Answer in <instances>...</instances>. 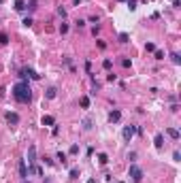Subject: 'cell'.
<instances>
[{
  "label": "cell",
  "mask_w": 181,
  "mask_h": 183,
  "mask_svg": "<svg viewBox=\"0 0 181 183\" xmlns=\"http://www.w3.org/2000/svg\"><path fill=\"white\" fill-rule=\"evenodd\" d=\"M11 94H13V98H15L17 102L28 104V102L32 100V87H30V83H28L26 79H21L19 83H15V85H13Z\"/></svg>",
  "instance_id": "6da1fadb"
},
{
  "label": "cell",
  "mask_w": 181,
  "mask_h": 183,
  "mask_svg": "<svg viewBox=\"0 0 181 183\" xmlns=\"http://www.w3.org/2000/svg\"><path fill=\"white\" fill-rule=\"evenodd\" d=\"M128 177H130L134 183H141V181H143V168L137 166V164H130V168H128Z\"/></svg>",
  "instance_id": "7a4b0ae2"
},
{
  "label": "cell",
  "mask_w": 181,
  "mask_h": 183,
  "mask_svg": "<svg viewBox=\"0 0 181 183\" xmlns=\"http://www.w3.org/2000/svg\"><path fill=\"white\" fill-rule=\"evenodd\" d=\"M134 134H137V126H124V130H122V139H124L126 143L132 141Z\"/></svg>",
  "instance_id": "3957f363"
},
{
  "label": "cell",
  "mask_w": 181,
  "mask_h": 183,
  "mask_svg": "<svg viewBox=\"0 0 181 183\" xmlns=\"http://www.w3.org/2000/svg\"><path fill=\"white\" fill-rule=\"evenodd\" d=\"M19 77H21V79H26V77H30V79H41V75H38L36 70H32V68H24V70L19 73Z\"/></svg>",
  "instance_id": "277c9868"
},
{
  "label": "cell",
  "mask_w": 181,
  "mask_h": 183,
  "mask_svg": "<svg viewBox=\"0 0 181 183\" xmlns=\"http://www.w3.org/2000/svg\"><path fill=\"white\" fill-rule=\"evenodd\" d=\"M36 164V147L30 145L28 147V166H34Z\"/></svg>",
  "instance_id": "5b68a950"
},
{
  "label": "cell",
  "mask_w": 181,
  "mask_h": 183,
  "mask_svg": "<svg viewBox=\"0 0 181 183\" xmlns=\"http://www.w3.org/2000/svg\"><path fill=\"white\" fill-rule=\"evenodd\" d=\"M119 119H122V111H117V109H113V111L109 113V122H111V124H117Z\"/></svg>",
  "instance_id": "8992f818"
},
{
  "label": "cell",
  "mask_w": 181,
  "mask_h": 183,
  "mask_svg": "<svg viewBox=\"0 0 181 183\" xmlns=\"http://www.w3.org/2000/svg\"><path fill=\"white\" fill-rule=\"evenodd\" d=\"M153 145H155V149H162V145H164V134L162 132H158L153 136Z\"/></svg>",
  "instance_id": "52a82bcc"
},
{
  "label": "cell",
  "mask_w": 181,
  "mask_h": 183,
  "mask_svg": "<svg viewBox=\"0 0 181 183\" xmlns=\"http://www.w3.org/2000/svg\"><path fill=\"white\" fill-rule=\"evenodd\" d=\"M5 117H7V122H9L11 126H17V124H19V115H17V113H11V111H9Z\"/></svg>",
  "instance_id": "ba28073f"
},
{
  "label": "cell",
  "mask_w": 181,
  "mask_h": 183,
  "mask_svg": "<svg viewBox=\"0 0 181 183\" xmlns=\"http://www.w3.org/2000/svg\"><path fill=\"white\" fill-rule=\"evenodd\" d=\"M19 177L26 179L28 177V166H26V160H19Z\"/></svg>",
  "instance_id": "9c48e42d"
},
{
  "label": "cell",
  "mask_w": 181,
  "mask_h": 183,
  "mask_svg": "<svg viewBox=\"0 0 181 183\" xmlns=\"http://www.w3.org/2000/svg\"><path fill=\"white\" fill-rule=\"evenodd\" d=\"M92 124H94V122H92V117H89V115H87V117H83V122H81V126H83V130H85V132L94 128Z\"/></svg>",
  "instance_id": "30bf717a"
},
{
  "label": "cell",
  "mask_w": 181,
  "mask_h": 183,
  "mask_svg": "<svg viewBox=\"0 0 181 183\" xmlns=\"http://www.w3.org/2000/svg\"><path fill=\"white\" fill-rule=\"evenodd\" d=\"M166 134L170 136V139H173V141H179V136H181L177 128H166Z\"/></svg>",
  "instance_id": "8fae6325"
},
{
  "label": "cell",
  "mask_w": 181,
  "mask_h": 183,
  "mask_svg": "<svg viewBox=\"0 0 181 183\" xmlns=\"http://www.w3.org/2000/svg\"><path fill=\"white\" fill-rule=\"evenodd\" d=\"M13 9H15L17 13H24V11H26V2H24V0H15Z\"/></svg>",
  "instance_id": "7c38bea8"
},
{
  "label": "cell",
  "mask_w": 181,
  "mask_h": 183,
  "mask_svg": "<svg viewBox=\"0 0 181 183\" xmlns=\"http://www.w3.org/2000/svg\"><path fill=\"white\" fill-rule=\"evenodd\" d=\"M41 124H43V126H56V119H53L51 115H43Z\"/></svg>",
  "instance_id": "4fadbf2b"
},
{
  "label": "cell",
  "mask_w": 181,
  "mask_h": 183,
  "mask_svg": "<svg viewBox=\"0 0 181 183\" xmlns=\"http://www.w3.org/2000/svg\"><path fill=\"white\" fill-rule=\"evenodd\" d=\"M56 96H58V89L56 87H49L47 92H45V98H47V100H53Z\"/></svg>",
  "instance_id": "5bb4252c"
},
{
  "label": "cell",
  "mask_w": 181,
  "mask_h": 183,
  "mask_svg": "<svg viewBox=\"0 0 181 183\" xmlns=\"http://www.w3.org/2000/svg\"><path fill=\"white\" fill-rule=\"evenodd\" d=\"M79 104H81V109H89V96H81Z\"/></svg>",
  "instance_id": "9a60e30c"
},
{
  "label": "cell",
  "mask_w": 181,
  "mask_h": 183,
  "mask_svg": "<svg viewBox=\"0 0 181 183\" xmlns=\"http://www.w3.org/2000/svg\"><path fill=\"white\" fill-rule=\"evenodd\" d=\"M56 158L60 160V164H62V166L68 164V160H66V153H64V151H58V155H56Z\"/></svg>",
  "instance_id": "2e32d148"
},
{
  "label": "cell",
  "mask_w": 181,
  "mask_h": 183,
  "mask_svg": "<svg viewBox=\"0 0 181 183\" xmlns=\"http://www.w3.org/2000/svg\"><path fill=\"white\" fill-rule=\"evenodd\" d=\"M98 162L104 166V164H109V155L107 153H98Z\"/></svg>",
  "instance_id": "e0dca14e"
},
{
  "label": "cell",
  "mask_w": 181,
  "mask_h": 183,
  "mask_svg": "<svg viewBox=\"0 0 181 183\" xmlns=\"http://www.w3.org/2000/svg\"><path fill=\"white\" fill-rule=\"evenodd\" d=\"M102 68H104V70H111V68H113V60H102Z\"/></svg>",
  "instance_id": "ac0fdd59"
},
{
  "label": "cell",
  "mask_w": 181,
  "mask_h": 183,
  "mask_svg": "<svg viewBox=\"0 0 181 183\" xmlns=\"http://www.w3.org/2000/svg\"><path fill=\"white\" fill-rule=\"evenodd\" d=\"M26 7H28V11H36V9H38V2H36V0H30Z\"/></svg>",
  "instance_id": "d6986e66"
},
{
  "label": "cell",
  "mask_w": 181,
  "mask_h": 183,
  "mask_svg": "<svg viewBox=\"0 0 181 183\" xmlns=\"http://www.w3.org/2000/svg\"><path fill=\"white\" fill-rule=\"evenodd\" d=\"M126 4L130 11H137V0H126Z\"/></svg>",
  "instance_id": "ffe728a7"
},
{
  "label": "cell",
  "mask_w": 181,
  "mask_h": 183,
  "mask_svg": "<svg viewBox=\"0 0 181 183\" xmlns=\"http://www.w3.org/2000/svg\"><path fill=\"white\" fill-rule=\"evenodd\" d=\"M7 43H9V36L5 32H0V45H7Z\"/></svg>",
  "instance_id": "44dd1931"
},
{
  "label": "cell",
  "mask_w": 181,
  "mask_h": 183,
  "mask_svg": "<svg viewBox=\"0 0 181 183\" xmlns=\"http://www.w3.org/2000/svg\"><path fill=\"white\" fill-rule=\"evenodd\" d=\"M170 60H173V64H181V58H179V53H173V56H170Z\"/></svg>",
  "instance_id": "7402d4cb"
},
{
  "label": "cell",
  "mask_w": 181,
  "mask_h": 183,
  "mask_svg": "<svg viewBox=\"0 0 181 183\" xmlns=\"http://www.w3.org/2000/svg\"><path fill=\"white\" fill-rule=\"evenodd\" d=\"M68 175H71V179H77V177H79V168H71Z\"/></svg>",
  "instance_id": "603a6c76"
},
{
  "label": "cell",
  "mask_w": 181,
  "mask_h": 183,
  "mask_svg": "<svg viewBox=\"0 0 181 183\" xmlns=\"http://www.w3.org/2000/svg\"><path fill=\"white\" fill-rule=\"evenodd\" d=\"M68 153H71V155H75V153H79V145H73V147L68 149Z\"/></svg>",
  "instance_id": "cb8c5ba5"
},
{
  "label": "cell",
  "mask_w": 181,
  "mask_h": 183,
  "mask_svg": "<svg viewBox=\"0 0 181 183\" xmlns=\"http://www.w3.org/2000/svg\"><path fill=\"white\" fill-rule=\"evenodd\" d=\"M21 24H24V26H26V28H30V26H32V17H26V19H24V21H21Z\"/></svg>",
  "instance_id": "d4e9b609"
},
{
  "label": "cell",
  "mask_w": 181,
  "mask_h": 183,
  "mask_svg": "<svg viewBox=\"0 0 181 183\" xmlns=\"http://www.w3.org/2000/svg\"><path fill=\"white\" fill-rule=\"evenodd\" d=\"M60 32H62V34L68 32V24H60Z\"/></svg>",
  "instance_id": "484cf974"
},
{
  "label": "cell",
  "mask_w": 181,
  "mask_h": 183,
  "mask_svg": "<svg viewBox=\"0 0 181 183\" xmlns=\"http://www.w3.org/2000/svg\"><path fill=\"white\" fill-rule=\"evenodd\" d=\"M153 53H155V60H164V51H158V49H155Z\"/></svg>",
  "instance_id": "4316f807"
},
{
  "label": "cell",
  "mask_w": 181,
  "mask_h": 183,
  "mask_svg": "<svg viewBox=\"0 0 181 183\" xmlns=\"http://www.w3.org/2000/svg\"><path fill=\"white\" fill-rule=\"evenodd\" d=\"M119 43H128V34H126V32L119 34Z\"/></svg>",
  "instance_id": "83f0119b"
},
{
  "label": "cell",
  "mask_w": 181,
  "mask_h": 183,
  "mask_svg": "<svg viewBox=\"0 0 181 183\" xmlns=\"http://www.w3.org/2000/svg\"><path fill=\"white\" fill-rule=\"evenodd\" d=\"M122 66H124V68H130V66H132V62L126 58V60H122Z\"/></svg>",
  "instance_id": "f1b7e54d"
},
{
  "label": "cell",
  "mask_w": 181,
  "mask_h": 183,
  "mask_svg": "<svg viewBox=\"0 0 181 183\" xmlns=\"http://www.w3.org/2000/svg\"><path fill=\"white\" fill-rule=\"evenodd\" d=\"M145 49H147V51H155V45H153V43H147Z\"/></svg>",
  "instance_id": "f546056e"
},
{
  "label": "cell",
  "mask_w": 181,
  "mask_h": 183,
  "mask_svg": "<svg viewBox=\"0 0 181 183\" xmlns=\"http://www.w3.org/2000/svg\"><path fill=\"white\" fill-rule=\"evenodd\" d=\"M173 160H175V162H179V160H181V153H179V151H175V153H173Z\"/></svg>",
  "instance_id": "4dcf8cb0"
},
{
  "label": "cell",
  "mask_w": 181,
  "mask_h": 183,
  "mask_svg": "<svg viewBox=\"0 0 181 183\" xmlns=\"http://www.w3.org/2000/svg\"><path fill=\"white\" fill-rule=\"evenodd\" d=\"M58 15H60V17H66V9L60 7V9H58Z\"/></svg>",
  "instance_id": "1f68e13d"
},
{
  "label": "cell",
  "mask_w": 181,
  "mask_h": 183,
  "mask_svg": "<svg viewBox=\"0 0 181 183\" xmlns=\"http://www.w3.org/2000/svg\"><path fill=\"white\" fill-rule=\"evenodd\" d=\"M79 2H81V0H73V4H75V7H79Z\"/></svg>",
  "instance_id": "d6a6232c"
},
{
  "label": "cell",
  "mask_w": 181,
  "mask_h": 183,
  "mask_svg": "<svg viewBox=\"0 0 181 183\" xmlns=\"http://www.w3.org/2000/svg\"><path fill=\"white\" fill-rule=\"evenodd\" d=\"M87 183H96V181H94V179H89V181H87Z\"/></svg>",
  "instance_id": "836d02e7"
},
{
  "label": "cell",
  "mask_w": 181,
  "mask_h": 183,
  "mask_svg": "<svg viewBox=\"0 0 181 183\" xmlns=\"http://www.w3.org/2000/svg\"><path fill=\"white\" fill-rule=\"evenodd\" d=\"M21 183H30V181H26V179H24V181H21Z\"/></svg>",
  "instance_id": "e575fe53"
},
{
  "label": "cell",
  "mask_w": 181,
  "mask_h": 183,
  "mask_svg": "<svg viewBox=\"0 0 181 183\" xmlns=\"http://www.w3.org/2000/svg\"><path fill=\"white\" fill-rule=\"evenodd\" d=\"M119 183H124V181H119Z\"/></svg>",
  "instance_id": "d590c367"
}]
</instances>
